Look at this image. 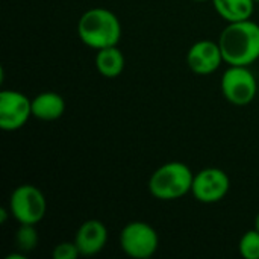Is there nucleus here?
Masks as SVG:
<instances>
[{
  "mask_svg": "<svg viewBox=\"0 0 259 259\" xmlns=\"http://www.w3.org/2000/svg\"><path fill=\"white\" fill-rule=\"evenodd\" d=\"M225 62L247 67L259 59V24L243 20L229 23L219 39Z\"/></svg>",
  "mask_w": 259,
  "mask_h": 259,
  "instance_id": "nucleus-1",
  "label": "nucleus"
},
{
  "mask_svg": "<svg viewBox=\"0 0 259 259\" xmlns=\"http://www.w3.org/2000/svg\"><path fill=\"white\" fill-rule=\"evenodd\" d=\"M80 41L96 50L117 46L121 39V23L118 17L105 8H93L82 14L77 23Z\"/></svg>",
  "mask_w": 259,
  "mask_h": 259,
  "instance_id": "nucleus-2",
  "label": "nucleus"
},
{
  "mask_svg": "<svg viewBox=\"0 0 259 259\" xmlns=\"http://www.w3.org/2000/svg\"><path fill=\"white\" fill-rule=\"evenodd\" d=\"M194 175L184 162H167L161 165L149 181L150 194L158 200H176L193 188Z\"/></svg>",
  "mask_w": 259,
  "mask_h": 259,
  "instance_id": "nucleus-3",
  "label": "nucleus"
},
{
  "mask_svg": "<svg viewBox=\"0 0 259 259\" xmlns=\"http://www.w3.org/2000/svg\"><path fill=\"white\" fill-rule=\"evenodd\" d=\"M9 211L20 225H38L46 215L47 202L39 188L26 184L12 191Z\"/></svg>",
  "mask_w": 259,
  "mask_h": 259,
  "instance_id": "nucleus-4",
  "label": "nucleus"
},
{
  "mask_svg": "<svg viewBox=\"0 0 259 259\" xmlns=\"http://www.w3.org/2000/svg\"><path fill=\"white\" fill-rule=\"evenodd\" d=\"M121 250L134 259L152 258L159 246L156 231L144 222L127 223L120 234Z\"/></svg>",
  "mask_w": 259,
  "mask_h": 259,
  "instance_id": "nucleus-5",
  "label": "nucleus"
},
{
  "mask_svg": "<svg viewBox=\"0 0 259 259\" xmlns=\"http://www.w3.org/2000/svg\"><path fill=\"white\" fill-rule=\"evenodd\" d=\"M225 99L235 106H247L253 102L258 83L255 74L243 65H231L222 77Z\"/></svg>",
  "mask_w": 259,
  "mask_h": 259,
  "instance_id": "nucleus-6",
  "label": "nucleus"
},
{
  "mask_svg": "<svg viewBox=\"0 0 259 259\" xmlns=\"http://www.w3.org/2000/svg\"><path fill=\"white\" fill-rule=\"evenodd\" d=\"M32 117V100L15 90L0 93V129L14 132L21 129Z\"/></svg>",
  "mask_w": 259,
  "mask_h": 259,
  "instance_id": "nucleus-7",
  "label": "nucleus"
},
{
  "mask_svg": "<svg viewBox=\"0 0 259 259\" xmlns=\"http://www.w3.org/2000/svg\"><path fill=\"white\" fill-rule=\"evenodd\" d=\"M231 188L229 176L220 168H205L194 175L191 193L200 203H217L226 197Z\"/></svg>",
  "mask_w": 259,
  "mask_h": 259,
  "instance_id": "nucleus-8",
  "label": "nucleus"
},
{
  "mask_svg": "<svg viewBox=\"0 0 259 259\" xmlns=\"http://www.w3.org/2000/svg\"><path fill=\"white\" fill-rule=\"evenodd\" d=\"M223 55L219 42L211 39H200L194 42L187 55V64L196 74H211L223 62Z\"/></svg>",
  "mask_w": 259,
  "mask_h": 259,
  "instance_id": "nucleus-9",
  "label": "nucleus"
},
{
  "mask_svg": "<svg viewBox=\"0 0 259 259\" xmlns=\"http://www.w3.org/2000/svg\"><path fill=\"white\" fill-rule=\"evenodd\" d=\"M108 241V229L99 220H87L76 232L74 243L80 256H94L103 250Z\"/></svg>",
  "mask_w": 259,
  "mask_h": 259,
  "instance_id": "nucleus-10",
  "label": "nucleus"
},
{
  "mask_svg": "<svg viewBox=\"0 0 259 259\" xmlns=\"http://www.w3.org/2000/svg\"><path fill=\"white\" fill-rule=\"evenodd\" d=\"M65 111V102L61 94L53 91H44L32 100V117L42 121H53L62 117Z\"/></svg>",
  "mask_w": 259,
  "mask_h": 259,
  "instance_id": "nucleus-11",
  "label": "nucleus"
},
{
  "mask_svg": "<svg viewBox=\"0 0 259 259\" xmlns=\"http://www.w3.org/2000/svg\"><path fill=\"white\" fill-rule=\"evenodd\" d=\"M96 68L103 77H108V79H114L120 76L124 70L123 52L117 46L97 50Z\"/></svg>",
  "mask_w": 259,
  "mask_h": 259,
  "instance_id": "nucleus-12",
  "label": "nucleus"
},
{
  "mask_svg": "<svg viewBox=\"0 0 259 259\" xmlns=\"http://www.w3.org/2000/svg\"><path fill=\"white\" fill-rule=\"evenodd\" d=\"M217 14L228 23L250 20L255 0H211Z\"/></svg>",
  "mask_w": 259,
  "mask_h": 259,
  "instance_id": "nucleus-13",
  "label": "nucleus"
},
{
  "mask_svg": "<svg viewBox=\"0 0 259 259\" xmlns=\"http://www.w3.org/2000/svg\"><path fill=\"white\" fill-rule=\"evenodd\" d=\"M15 243L18 250L23 253L35 250V247L38 246V232L35 229V225H20L15 235Z\"/></svg>",
  "mask_w": 259,
  "mask_h": 259,
  "instance_id": "nucleus-14",
  "label": "nucleus"
},
{
  "mask_svg": "<svg viewBox=\"0 0 259 259\" xmlns=\"http://www.w3.org/2000/svg\"><path fill=\"white\" fill-rule=\"evenodd\" d=\"M240 255L244 259H259V231H247L238 244Z\"/></svg>",
  "mask_w": 259,
  "mask_h": 259,
  "instance_id": "nucleus-15",
  "label": "nucleus"
},
{
  "mask_svg": "<svg viewBox=\"0 0 259 259\" xmlns=\"http://www.w3.org/2000/svg\"><path fill=\"white\" fill-rule=\"evenodd\" d=\"M80 256L79 247L76 243L64 241L55 246L53 249V259H77Z\"/></svg>",
  "mask_w": 259,
  "mask_h": 259,
  "instance_id": "nucleus-16",
  "label": "nucleus"
},
{
  "mask_svg": "<svg viewBox=\"0 0 259 259\" xmlns=\"http://www.w3.org/2000/svg\"><path fill=\"white\" fill-rule=\"evenodd\" d=\"M6 219H8V209L2 208V209H0V223L3 225V223L6 222Z\"/></svg>",
  "mask_w": 259,
  "mask_h": 259,
  "instance_id": "nucleus-17",
  "label": "nucleus"
},
{
  "mask_svg": "<svg viewBox=\"0 0 259 259\" xmlns=\"http://www.w3.org/2000/svg\"><path fill=\"white\" fill-rule=\"evenodd\" d=\"M255 229H258L259 231V212L258 215H256V220H255Z\"/></svg>",
  "mask_w": 259,
  "mask_h": 259,
  "instance_id": "nucleus-18",
  "label": "nucleus"
},
{
  "mask_svg": "<svg viewBox=\"0 0 259 259\" xmlns=\"http://www.w3.org/2000/svg\"><path fill=\"white\" fill-rule=\"evenodd\" d=\"M194 2H208V0H194Z\"/></svg>",
  "mask_w": 259,
  "mask_h": 259,
  "instance_id": "nucleus-19",
  "label": "nucleus"
},
{
  "mask_svg": "<svg viewBox=\"0 0 259 259\" xmlns=\"http://www.w3.org/2000/svg\"><path fill=\"white\" fill-rule=\"evenodd\" d=\"M255 2H259V0H255Z\"/></svg>",
  "mask_w": 259,
  "mask_h": 259,
  "instance_id": "nucleus-20",
  "label": "nucleus"
}]
</instances>
